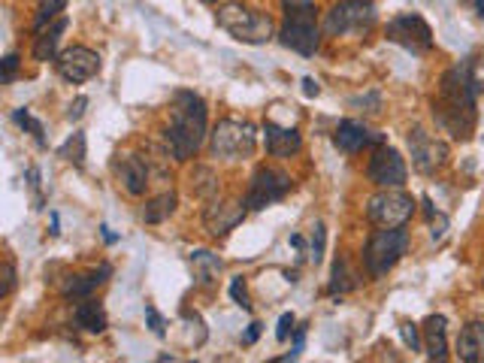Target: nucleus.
<instances>
[{
  "instance_id": "nucleus-1",
  "label": "nucleus",
  "mask_w": 484,
  "mask_h": 363,
  "mask_svg": "<svg viewBox=\"0 0 484 363\" xmlns=\"http://www.w3.org/2000/svg\"><path fill=\"white\" fill-rule=\"evenodd\" d=\"M481 85L475 79L472 61H460L451 70H445L442 85H439V98L433 100V118L439 128H445L454 139H469L475 130V98H479Z\"/></svg>"
},
{
  "instance_id": "nucleus-2",
  "label": "nucleus",
  "mask_w": 484,
  "mask_h": 363,
  "mask_svg": "<svg viewBox=\"0 0 484 363\" xmlns=\"http://www.w3.org/2000/svg\"><path fill=\"white\" fill-rule=\"evenodd\" d=\"M207 103L194 91H179L173 100V118L164 130V146L176 161H191L207 139Z\"/></svg>"
},
{
  "instance_id": "nucleus-3",
  "label": "nucleus",
  "mask_w": 484,
  "mask_h": 363,
  "mask_svg": "<svg viewBox=\"0 0 484 363\" xmlns=\"http://www.w3.org/2000/svg\"><path fill=\"white\" fill-rule=\"evenodd\" d=\"M278 43L303 58H312L318 51L321 31L315 0H285V21L282 31H278Z\"/></svg>"
},
{
  "instance_id": "nucleus-4",
  "label": "nucleus",
  "mask_w": 484,
  "mask_h": 363,
  "mask_svg": "<svg viewBox=\"0 0 484 363\" xmlns=\"http://www.w3.org/2000/svg\"><path fill=\"white\" fill-rule=\"evenodd\" d=\"M215 21L222 31H227L237 43L246 46H263L276 36V21L269 12L252 10L242 4H227L215 12Z\"/></svg>"
},
{
  "instance_id": "nucleus-5",
  "label": "nucleus",
  "mask_w": 484,
  "mask_h": 363,
  "mask_svg": "<svg viewBox=\"0 0 484 363\" xmlns=\"http://www.w3.org/2000/svg\"><path fill=\"white\" fill-rule=\"evenodd\" d=\"M409 251V233L406 227H379L376 233L370 236L363 249V266L370 279H385L387 272L394 270L402 255Z\"/></svg>"
},
{
  "instance_id": "nucleus-6",
  "label": "nucleus",
  "mask_w": 484,
  "mask_h": 363,
  "mask_svg": "<svg viewBox=\"0 0 484 363\" xmlns=\"http://www.w3.org/2000/svg\"><path fill=\"white\" fill-rule=\"evenodd\" d=\"M376 6L370 0H336L324 16L327 36H351V34H370L376 28Z\"/></svg>"
},
{
  "instance_id": "nucleus-7",
  "label": "nucleus",
  "mask_w": 484,
  "mask_h": 363,
  "mask_svg": "<svg viewBox=\"0 0 484 363\" xmlns=\"http://www.w3.org/2000/svg\"><path fill=\"white\" fill-rule=\"evenodd\" d=\"M254 146H258V133L248 122H237V118H224L209 133V149L222 161L252 158Z\"/></svg>"
},
{
  "instance_id": "nucleus-8",
  "label": "nucleus",
  "mask_w": 484,
  "mask_h": 363,
  "mask_svg": "<svg viewBox=\"0 0 484 363\" xmlns=\"http://www.w3.org/2000/svg\"><path fill=\"white\" fill-rule=\"evenodd\" d=\"M415 215V197L400 188H381L366 203V218L376 227H406Z\"/></svg>"
},
{
  "instance_id": "nucleus-9",
  "label": "nucleus",
  "mask_w": 484,
  "mask_h": 363,
  "mask_svg": "<svg viewBox=\"0 0 484 363\" xmlns=\"http://www.w3.org/2000/svg\"><path fill=\"white\" fill-rule=\"evenodd\" d=\"M291 188H294V182H291L288 173H282V170H276V167H258L252 176V182H248L246 206L254 212L267 209V206L285 200V194H288Z\"/></svg>"
},
{
  "instance_id": "nucleus-10",
  "label": "nucleus",
  "mask_w": 484,
  "mask_h": 363,
  "mask_svg": "<svg viewBox=\"0 0 484 363\" xmlns=\"http://www.w3.org/2000/svg\"><path fill=\"white\" fill-rule=\"evenodd\" d=\"M387 40L397 43L406 51H415V55H424V51L433 49V31L418 12H402V16L387 21Z\"/></svg>"
},
{
  "instance_id": "nucleus-11",
  "label": "nucleus",
  "mask_w": 484,
  "mask_h": 363,
  "mask_svg": "<svg viewBox=\"0 0 484 363\" xmlns=\"http://www.w3.org/2000/svg\"><path fill=\"white\" fill-rule=\"evenodd\" d=\"M366 176H370V182L379 185V188H402L409 179V167L397 149L381 143L379 149L372 152L370 164H366Z\"/></svg>"
},
{
  "instance_id": "nucleus-12",
  "label": "nucleus",
  "mask_w": 484,
  "mask_h": 363,
  "mask_svg": "<svg viewBox=\"0 0 484 363\" xmlns=\"http://www.w3.org/2000/svg\"><path fill=\"white\" fill-rule=\"evenodd\" d=\"M409 149H412L415 170L424 176L439 173V170L449 164V146H445L442 139L430 137V133L421 130V128L409 130Z\"/></svg>"
},
{
  "instance_id": "nucleus-13",
  "label": "nucleus",
  "mask_w": 484,
  "mask_h": 363,
  "mask_svg": "<svg viewBox=\"0 0 484 363\" xmlns=\"http://www.w3.org/2000/svg\"><path fill=\"white\" fill-rule=\"evenodd\" d=\"M55 67H58V76H61L64 83L82 85L100 73V55L91 49H85V46H70L58 55Z\"/></svg>"
},
{
  "instance_id": "nucleus-14",
  "label": "nucleus",
  "mask_w": 484,
  "mask_h": 363,
  "mask_svg": "<svg viewBox=\"0 0 484 363\" xmlns=\"http://www.w3.org/2000/svg\"><path fill=\"white\" fill-rule=\"evenodd\" d=\"M246 203H237V200H215V203L207 206V212H203V225H207V231L212 236H227L230 231H237V227L246 221Z\"/></svg>"
},
{
  "instance_id": "nucleus-15",
  "label": "nucleus",
  "mask_w": 484,
  "mask_h": 363,
  "mask_svg": "<svg viewBox=\"0 0 484 363\" xmlns=\"http://www.w3.org/2000/svg\"><path fill=\"white\" fill-rule=\"evenodd\" d=\"M372 143L381 146L385 137H381V133H372L363 122H351V118H346V122H340V128L333 130V146L346 154L363 152L366 146H372Z\"/></svg>"
},
{
  "instance_id": "nucleus-16",
  "label": "nucleus",
  "mask_w": 484,
  "mask_h": 363,
  "mask_svg": "<svg viewBox=\"0 0 484 363\" xmlns=\"http://www.w3.org/2000/svg\"><path fill=\"white\" fill-rule=\"evenodd\" d=\"M263 143L273 158H291L303 149V137L297 128H278L273 122H267V128H263Z\"/></svg>"
},
{
  "instance_id": "nucleus-17",
  "label": "nucleus",
  "mask_w": 484,
  "mask_h": 363,
  "mask_svg": "<svg viewBox=\"0 0 484 363\" xmlns=\"http://www.w3.org/2000/svg\"><path fill=\"white\" fill-rule=\"evenodd\" d=\"M424 351H427L430 360H449V321L445 315H430L424 321Z\"/></svg>"
},
{
  "instance_id": "nucleus-18",
  "label": "nucleus",
  "mask_w": 484,
  "mask_h": 363,
  "mask_svg": "<svg viewBox=\"0 0 484 363\" xmlns=\"http://www.w3.org/2000/svg\"><path fill=\"white\" fill-rule=\"evenodd\" d=\"M106 276H113V266H109V264H104L100 270H94V272H88V276H70L61 288L64 300H73V303L88 300L100 285H104Z\"/></svg>"
},
{
  "instance_id": "nucleus-19",
  "label": "nucleus",
  "mask_w": 484,
  "mask_h": 363,
  "mask_svg": "<svg viewBox=\"0 0 484 363\" xmlns=\"http://www.w3.org/2000/svg\"><path fill=\"white\" fill-rule=\"evenodd\" d=\"M188 264H191V270H194V279H197V285H203V288H212L218 281V276H222V257L215 255V251H209V249H194L188 255Z\"/></svg>"
},
{
  "instance_id": "nucleus-20",
  "label": "nucleus",
  "mask_w": 484,
  "mask_h": 363,
  "mask_svg": "<svg viewBox=\"0 0 484 363\" xmlns=\"http://www.w3.org/2000/svg\"><path fill=\"white\" fill-rule=\"evenodd\" d=\"M119 182L130 197L145 194V188H149V167H145V161L137 158V154H128L119 164Z\"/></svg>"
},
{
  "instance_id": "nucleus-21",
  "label": "nucleus",
  "mask_w": 484,
  "mask_h": 363,
  "mask_svg": "<svg viewBox=\"0 0 484 363\" xmlns=\"http://www.w3.org/2000/svg\"><path fill=\"white\" fill-rule=\"evenodd\" d=\"M457 358L464 363H484V321H469L460 330Z\"/></svg>"
},
{
  "instance_id": "nucleus-22",
  "label": "nucleus",
  "mask_w": 484,
  "mask_h": 363,
  "mask_svg": "<svg viewBox=\"0 0 484 363\" xmlns=\"http://www.w3.org/2000/svg\"><path fill=\"white\" fill-rule=\"evenodd\" d=\"M70 21L64 16H58L52 21V28H43L40 36L34 43V58L36 61H58V46H61V36L67 31Z\"/></svg>"
},
{
  "instance_id": "nucleus-23",
  "label": "nucleus",
  "mask_w": 484,
  "mask_h": 363,
  "mask_svg": "<svg viewBox=\"0 0 484 363\" xmlns=\"http://www.w3.org/2000/svg\"><path fill=\"white\" fill-rule=\"evenodd\" d=\"M73 318H76V327H82L88 333H104L106 330V312L104 306H100L94 297L82 300L76 306V312H73Z\"/></svg>"
},
{
  "instance_id": "nucleus-24",
  "label": "nucleus",
  "mask_w": 484,
  "mask_h": 363,
  "mask_svg": "<svg viewBox=\"0 0 484 363\" xmlns=\"http://www.w3.org/2000/svg\"><path fill=\"white\" fill-rule=\"evenodd\" d=\"M176 203H179L176 191H164V194L152 197L149 203L143 206V221L145 225H160V221H167L176 212Z\"/></svg>"
},
{
  "instance_id": "nucleus-25",
  "label": "nucleus",
  "mask_w": 484,
  "mask_h": 363,
  "mask_svg": "<svg viewBox=\"0 0 484 363\" xmlns=\"http://www.w3.org/2000/svg\"><path fill=\"white\" fill-rule=\"evenodd\" d=\"M355 288H357V279L351 276L348 261L346 257H336L333 279H330V294H348V291H355Z\"/></svg>"
},
{
  "instance_id": "nucleus-26",
  "label": "nucleus",
  "mask_w": 484,
  "mask_h": 363,
  "mask_svg": "<svg viewBox=\"0 0 484 363\" xmlns=\"http://www.w3.org/2000/svg\"><path fill=\"white\" fill-rule=\"evenodd\" d=\"M64 6H67V0H40V10H36V19H34V31L40 34L49 21L61 16Z\"/></svg>"
},
{
  "instance_id": "nucleus-27",
  "label": "nucleus",
  "mask_w": 484,
  "mask_h": 363,
  "mask_svg": "<svg viewBox=\"0 0 484 363\" xmlns=\"http://www.w3.org/2000/svg\"><path fill=\"white\" fill-rule=\"evenodd\" d=\"M61 158H67L70 164L82 167L85 164V133H73V137L67 139V143L61 146Z\"/></svg>"
},
{
  "instance_id": "nucleus-28",
  "label": "nucleus",
  "mask_w": 484,
  "mask_h": 363,
  "mask_svg": "<svg viewBox=\"0 0 484 363\" xmlns=\"http://www.w3.org/2000/svg\"><path fill=\"white\" fill-rule=\"evenodd\" d=\"M12 118H16V124L19 128H25L27 133H34V139L40 146H46V133H43V124L36 122V118L27 113V109H16V113H12Z\"/></svg>"
},
{
  "instance_id": "nucleus-29",
  "label": "nucleus",
  "mask_w": 484,
  "mask_h": 363,
  "mask_svg": "<svg viewBox=\"0 0 484 363\" xmlns=\"http://www.w3.org/2000/svg\"><path fill=\"white\" fill-rule=\"evenodd\" d=\"M400 336H402V343L412 348V351H421V348H424V333L412 321H402L400 324Z\"/></svg>"
},
{
  "instance_id": "nucleus-30",
  "label": "nucleus",
  "mask_w": 484,
  "mask_h": 363,
  "mask_svg": "<svg viewBox=\"0 0 484 363\" xmlns=\"http://www.w3.org/2000/svg\"><path fill=\"white\" fill-rule=\"evenodd\" d=\"M312 251H309V257H312V264H321V257H324V242H327V231H324V225H315L312 227Z\"/></svg>"
},
{
  "instance_id": "nucleus-31",
  "label": "nucleus",
  "mask_w": 484,
  "mask_h": 363,
  "mask_svg": "<svg viewBox=\"0 0 484 363\" xmlns=\"http://www.w3.org/2000/svg\"><path fill=\"white\" fill-rule=\"evenodd\" d=\"M230 297L239 309H246V312L252 309V300H248V291H246V279H242V276H237L230 281Z\"/></svg>"
},
{
  "instance_id": "nucleus-32",
  "label": "nucleus",
  "mask_w": 484,
  "mask_h": 363,
  "mask_svg": "<svg viewBox=\"0 0 484 363\" xmlns=\"http://www.w3.org/2000/svg\"><path fill=\"white\" fill-rule=\"evenodd\" d=\"M0 67H4V70H0V79H4V85H10L12 79H16V73H19V55H16V51L6 55L4 61H0Z\"/></svg>"
},
{
  "instance_id": "nucleus-33",
  "label": "nucleus",
  "mask_w": 484,
  "mask_h": 363,
  "mask_svg": "<svg viewBox=\"0 0 484 363\" xmlns=\"http://www.w3.org/2000/svg\"><path fill=\"white\" fill-rule=\"evenodd\" d=\"M145 321H149V327H152V333H155V336H164V333H167L164 318L158 315L155 306H145Z\"/></svg>"
},
{
  "instance_id": "nucleus-34",
  "label": "nucleus",
  "mask_w": 484,
  "mask_h": 363,
  "mask_svg": "<svg viewBox=\"0 0 484 363\" xmlns=\"http://www.w3.org/2000/svg\"><path fill=\"white\" fill-rule=\"evenodd\" d=\"M12 288H16V266H12V261L4 264V288H0V297H10Z\"/></svg>"
},
{
  "instance_id": "nucleus-35",
  "label": "nucleus",
  "mask_w": 484,
  "mask_h": 363,
  "mask_svg": "<svg viewBox=\"0 0 484 363\" xmlns=\"http://www.w3.org/2000/svg\"><path fill=\"white\" fill-rule=\"evenodd\" d=\"M291 333H294V315H291V312H285L282 318H278V327H276V339H278V343H285V339H288Z\"/></svg>"
},
{
  "instance_id": "nucleus-36",
  "label": "nucleus",
  "mask_w": 484,
  "mask_h": 363,
  "mask_svg": "<svg viewBox=\"0 0 484 363\" xmlns=\"http://www.w3.org/2000/svg\"><path fill=\"white\" fill-rule=\"evenodd\" d=\"M303 343H306V330L300 327V330H297V339H294V351H291V354H285V358H278V360H282V363H288V360H297V358H300V351H303Z\"/></svg>"
},
{
  "instance_id": "nucleus-37",
  "label": "nucleus",
  "mask_w": 484,
  "mask_h": 363,
  "mask_svg": "<svg viewBox=\"0 0 484 363\" xmlns=\"http://www.w3.org/2000/svg\"><path fill=\"white\" fill-rule=\"evenodd\" d=\"M85 107H88V100H85V98H76V103H70V109H67V118H70V122H79V118L85 115Z\"/></svg>"
},
{
  "instance_id": "nucleus-38",
  "label": "nucleus",
  "mask_w": 484,
  "mask_h": 363,
  "mask_svg": "<svg viewBox=\"0 0 484 363\" xmlns=\"http://www.w3.org/2000/svg\"><path fill=\"white\" fill-rule=\"evenodd\" d=\"M258 336H261V324H258V321L248 324L246 336H242V345H254V343H258Z\"/></svg>"
},
{
  "instance_id": "nucleus-39",
  "label": "nucleus",
  "mask_w": 484,
  "mask_h": 363,
  "mask_svg": "<svg viewBox=\"0 0 484 363\" xmlns=\"http://www.w3.org/2000/svg\"><path fill=\"white\" fill-rule=\"evenodd\" d=\"M303 94H306V98H318V94H321V85L315 83V79H303Z\"/></svg>"
},
{
  "instance_id": "nucleus-40",
  "label": "nucleus",
  "mask_w": 484,
  "mask_h": 363,
  "mask_svg": "<svg viewBox=\"0 0 484 363\" xmlns=\"http://www.w3.org/2000/svg\"><path fill=\"white\" fill-rule=\"evenodd\" d=\"M100 231H104V240H106V242H115V233H109V227H106V225L100 227Z\"/></svg>"
},
{
  "instance_id": "nucleus-41",
  "label": "nucleus",
  "mask_w": 484,
  "mask_h": 363,
  "mask_svg": "<svg viewBox=\"0 0 484 363\" xmlns=\"http://www.w3.org/2000/svg\"><path fill=\"white\" fill-rule=\"evenodd\" d=\"M472 4H475V12H479V16L484 19V0H472Z\"/></svg>"
},
{
  "instance_id": "nucleus-42",
  "label": "nucleus",
  "mask_w": 484,
  "mask_h": 363,
  "mask_svg": "<svg viewBox=\"0 0 484 363\" xmlns=\"http://www.w3.org/2000/svg\"><path fill=\"white\" fill-rule=\"evenodd\" d=\"M291 246H294V249H303V236H291Z\"/></svg>"
},
{
  "instance_id": "nucleus-43",
  "label": "nucleus",
  "mask_w": 484,
  "mask_h": 363,
  "mask_svg": "<svg viewBox=\"0 0 484 363\" xmlns=\"http://www.w3.org/2000/svg\"><path fill=\"white\" fill-rule=\"evenodd\" d=\"M203 4H218V0H203Z\"/></svg>"
}]
</instances>
